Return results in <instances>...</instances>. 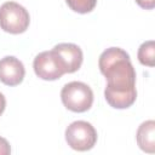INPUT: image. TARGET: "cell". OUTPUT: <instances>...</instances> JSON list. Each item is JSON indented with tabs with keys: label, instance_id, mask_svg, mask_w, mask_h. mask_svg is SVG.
Masks as SVG:
<instances>
[{
	"label": "cell",
	"instance_id": "8992f818",
	"mask_svg": "<svg viewBox=\"0 0 155 155\" xmlns=\"http://www.w3.org/2000/svg\"><path fill=\"white\" fill-rule=\"evenodd\" d=\"M25 75V69L23 63L13 57L6 56L0 59V81L7 86L19 85Z\"/></svg>",
	"mask_w": 155,
	"mask_h": 155
},
{
	"label": "cell",
	"instance_id": "7c38bea8",
	"mask_svg": "<svg viewBox=\"0 0 155 155\" xmlns=\"http://www.w3.org/2000/svg\"><path fill=\"white\" fill-rule=\"evenodd\" d=\"M136 2L144 10H153L155 7V0H136Z\"/></svg>",
	"mask_w": 155,
	"mask_h": 155
},
{
	"label": "cell",
	"instance_id": "6da1fadb",
	"mask_svg": "<svg viewBox=\"0 0 155 155\" xmlns=\"http://www.w3.org/2000/svg\"><path fill=\"white\" fill-rule=\"evenodd\" d=\"M101 73L107 79L104 98L115 109L130 108L137 98L136 70L130 56L120 47H109L98 59Z\"/></svg>",
	"mask_w": 155,
	"mask_h": 155
},
{
	"label": "cell",
	"instance_id": "3957f363",
	"mask_svg": "<svg viewBox=\"0 0 155 155\" xmlns=\"http://www.w3.org/2000/svg\"><path fill=\"white\" fill-rule=\"evenodd\" d=\"M30 23L29 12L15 1H6L0 6V28L10 34L24 33Z\"/></svg>",
	"mask_w": 155,
	"mask_h": 155
},
{
	"label": "cell",
	"instance_id": "4fadbf2b",
	"mask_svg": "<svg viewBox=\"0 0 155 155\" xmlns=\"http://www.w3.org/2000/svg\"><path fill=\"white\" fill-rule=\"evenodd\" d=\"M5 108H6V99H5V96L0 92V115L4 113Z\"/></svg>",
	"mask_w": 155,
	"mask_h": 155
},
{
	"label": "cell",
	"instance_id": "30bf717a",
	"mask_svg": "<svg viewBox=\"0 0 155 155\" xmlns=\"http://www.w3.org/2000/svg\"><path fill=\"white\" fill-rule=\"evenodd\" d=\"M65 2L78 13H88L97 5V0H65Z\"/></svg>",
	"mask_w": 155,
	"mask_h": 155
},
{
	"label": "cell",
	"instance_id": "5b68a950",
	"mask_svg": "<svg viewBox=\"0 0 155 155\" xmlns=\"http://www.w3.org/2000/svg\"><path fill=\"white\" fill-rule=\"evenodd\" d=\"M33 68L38 78L47 81L57 80L67 74L61 57L53 48L36 54L33 62Z\"/></svg>",
	"mask_w": 155,
	"mask_h": 155
},
{
	"label": "cell",
	"instance_id": "ba28073f",
	"mask_svg": "<svg viewBox=\"0 0 155 155\" xmlns=\"http://www.w3.org/2000/svg\"><path fill=\"white\" fill-rule=\"evenodd\" d=\"M137 144L138 147L149 154L155 151V121L147 120L142 122L137 130Z\"/></svg>",
	"mask_w": 155,
	"mask_h": 155
},
{
	"label": "cell",
	"instance_id": "52a82bcc",
	"mask_svg": "<svg viewBox=\"0 0 155 155\" xmlns=\"http://www.w3.org/2000/svg\"><path fill=\"white\" fill-rule=\"evenodd\" d=\"M53 50L58 53L61 57L64 67H65V73H75L76 70L80 69L84 59V54L81 48L71 42H62L58 44L53 47Z\"/></svg>",
	"mask_w": 155,
	"mask_h": 155
},
{
	"label": "cell",
	"instance_id": "9c48e42d",
	"mask_svg": "<svg viewBox=\"0 0 155 155\" xmlns=\"http://www.w3.org/2000/svg\"><path fill=\"white\" fill-rule=\"evenodd\" d=\"M138 61L143 65L154 67L155 64V45L153 40L143 42L138 48Z\"/></svg>",
	"mask_w": 155,
	"mask_h": 155
},
{
	"label": "cell",
	"instance_id": "7a4b0ae2",
	"mask_svg": "<svg viewBox=\"0 0 155 155\" xmlns=\"http://www.w3.org/2000/svg\"><path fill=\"white\" fill-rule=\"evenodd\" d=\"M63 105L74 113L87 111L93 103V92L91 87L81 81H71L63 86L61 91Z\"/></svg>",
	"mask_w": 155,
	"mask_h": 155
},
{
	"label": "cell",
	"instance_id": "8fae6325",
	"mask_svg": "<svg viewBox=\"0 0 155 155\" xmlns=\"http://www.w3.org/2000/svg\"><path fill=\"white\" fill-rule=\"evenodd\" d=\"M8 154H11V147L5 138L0 137V155H8Z\"/></svg>",
	"mask_w": 155,
	"mask_h": 155
},
{
	"label": "cell",
	"instance_id": "277c9868",
	"mask_svg": "<svg viewBox=\"0 0 155 155\" xmlns=\"http://www.w3.org/2000/svg\"><path fill=\"white\" fill-rule=\"evenodd\" d=\"M65 140L71 149L87 151L92 149L97 142V131L90 122L78 120L65 128Z\"/></svg>",
	"mask_w": 155,
	"mask_h": 155
}]
</instances>
